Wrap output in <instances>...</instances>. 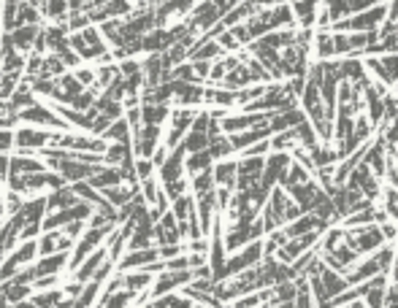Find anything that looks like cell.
I'll use <instances>...</instances> for the list:
<instances>
[{"mask_svg":"<svg viewBox=\"0 0 398 308\" xmlns=\"http://www.w3.org/2000/svg\"><path fill=\"white\" fill-rule=\"evenodd\" d=\"M71 43H73V49H76L79 57H90V60H106V57H108L101 30L87 27L82 33H73V36H71Z\"/></svg>","mask_w":398,"mask_h":308,"instance_id":"7a4b0ae2","label":"cell"},{"mask_svg":"<svg viewBox=\"0 0 398 308\" xmlns=\"http://www.w3.org/2000/svg\"><path fill=\"white\" fill-rule=\"evenodd\" d=\"M79 203V195L73 192V186L68 189V186H55V192L52 195H46V211L52 208V211H57V208H68V205Z\"/></svg>","mask_w":398,"mask_h":308,"instance_id":"ba28073f","label":"cell"},{"mask_svg":"<svg viewBox=\"0 0 398 308\" xmlns=\"http://www.w3.org/2000/svg\"><path fill=\"white\" fill-rule=\"evenodd\" d=\"M192 281V267H182V270H171V267H163V273L157 276V281H152V289H149V300L166 295V292H173V289H182L185 284Z\"/></svg>","mask_w":398,"mask_h":308,"instance_id":"3957f363","label":"cell"},{"mask_svg":"<svg viewBox=\"0 0 398 308\" xmlns=\"http://www.w3.org/2000/svg\"><path fill=\"white\" fill-rule=\"evenodd\" d=\"M76 79H79V84L87 87V84L92 82V71H79V73H76Z\"/></svg>","mask_w":398,"mask_h":308,"instance_id":"5bb4252c","label":"cell"},{"mask_svg":"<svg viewBox=\"0 0 398 308\" xmlns=\"http://www.w3.org/2000/svg\"><path fill=\"white\" fill-rule=\"evenodd\" d=\"M6 217V211H3V192H0V219Z\"/></svg>","mask_w":398,"mask_h":308,"instance_id":"9a60e30c","label":"cell"},{"mask_svg":"<svg viewBox=\"0 0 398 308\" xmlns=\"http://www.w3.org/2000/svg\"><path fill=\"white\" fill-rule=\"evenodd\" d=\"M52 144V133L49 130H38V127H22L14 133V146L24 149L27 154L30 152H38L43 146Z\"/></svg>","mask_w":398,"mask_h":308,"instance_id":"5b68a950","label":"cell"},{"mask_svg":"<svg viewBox=\"0 0 398 308\" xmlns=\"http://www.w3.org/2000/svg\"><path fill=\"white\" fill-rule=\"evenodd\" d=\"M152 281H155V279H152V273H149L147 267H144L141 273H125V276H122V287L130 289L133 295L141 292V289L152 287Z\"/></svg>","mask_w":398,"mask_h":308,"instance_id":"30bf717a","label":"cell"},{"mask_svg":"<svg viewBox=\"0 0 398 308\" xmlns=\"http://www.w3.org/2000/svg\"><path fill=\"white\" fill-rule=\"evenodd\" d=\"M260 260H263V238H255V241H250V244H244V251L233 254L231 260H225V263H222L220 279L236 276V273H241V270H247V267L257 265ZM220 279H217V281H220Z\"/></svg>","mask_w":398,"mask_h":308,"instance_id":"6da1fadb","label":"cell"},{"mask_svg":"<svg viewBox=\"0 0 398 308\" xmlns=\"http://www.w3.org/2000/svg\"><path fill=\"white\" fill-rule=\"evenodd\" d=\"M155 260H160V254H157V249H130V254H127L125 260L120 263L122 270H133V267H144L149 263H155Z\"/></svg>","mask_w":398,"mask_h":308,"instance_id":"52a82bcc","label":"cell"},{"mask_svg":"<svg viewBox=\"0 0 398 308\" xmlns=\"http://www.w3.org/2000/svg\"><path fill=\"white\" fill-rule=\"evenodd\" d=\"M36 254H38V247H36V244L27 238V241H24V244H22V247L17 249L14 254H11V257H8V260L0 265V284H3L6 279H11L17 270H22V267L30 265V263L36 260Z\"/></svg>","mask_w":398,"mask_h":308,"instance_id":"277c9868","label":"cell"},{"mask_svg":"<svg viewBox=\"0 0 398 308\" xmlns=\"http://www.w3.org/2000/svg\"><path fill=\"white\" fill-rule=\"evenodd\" d=\"M236 160H220L217 165H211V176H214V186H231L236 189Z\"/></svg>","mask_w":398,"mask_h":308,"instance_id":"8992f818","label":"cell"},{"mask_svg":"<svg viewBox=\"0 0 398 308\" xmlns=\"http://www.w3.org/2000/svg\"><path fill=\"white\" fill-rule=\"evenodd\" d=\"M106 141H130V124H127L125 119L108 122V130H106Z\"/></svg>","mask_w":398,"mask_h":308,"instance_id":"7c38bea8","label":"cell"},{"mask_svg":"<svg viewBox=\"0 0 398 308\" xmlns=\"http://www.w3.org/2000/svg\"><path fill=\"white\" fill-rule=\"evenodd\" d=\"M65 298V292L60 289H49V292H38L30 298V306H60Z\"/></svg>","mask_w":398,"mask_h":308,"instance_id":"8fae6325","label":"cell"},{"mask_svg":"<svg viewBox=\"0 0 398 308\" xmlns=\"http://www.w3.org/2000/svg\"><path fill=\"white\" fill-rule=\"evenodd\" d=\"M38 24H20V27H14L11 33H8V38L11 43L17 46V49H30L33 41H36V36H38Z\"/></svg>","mask_w":398,"mask_h":308,"instance_id":"9c48e42d","label":"cell"},{"mask_svg":"<svg viewBox=\"0 0 398 308\" xmlns=\"http://www.w3.org/2000/svg\"><path fill=\"white\" fill-rule=\"evenodd\" d=\"M11 149H14V130L0 127V152H3V154H8Z\"/></svg>","mask_w":398,"mask_h":308,"instance_id":"4fadbf2b","label":"cell"}]
</instances>
